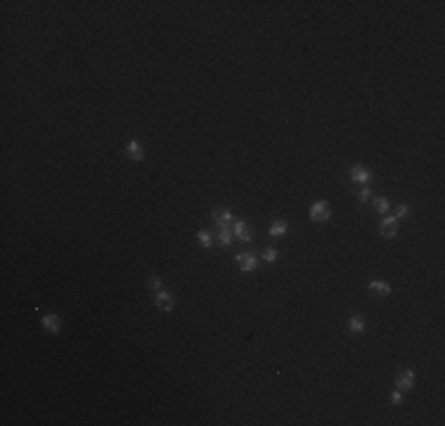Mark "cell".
Returning <instances> with one entry per match:
<instances>
[{
	"instance_id": "1",
	"label": "cell",
	"mask_w": 445,
	"mask_h": 426,
	"mask_svg": "<svg viewBox=\"0 0 445 426\" xmlns=\"http://www.w3.org/2000/svg\"><path fill=\"white\" fill-rule=\"evenodd\" d=\"M308 215H310V220L313 223H324V220H329L332 218V209H329V204L327 201H315V204H310V209H308Z\"/></svg>"
},
{
	"instance_id": "2",
	"label": "cell",
	"mask_w": 445,
	"mask_h": 426,
	"mask_svg": "<svg viewBox=\"0 0 445 426\" xmlns=\"http://www.w3.org/2000/svg\"><path fill=\"white\" fill-rule=\"evenodd\" d=\"M234 261H237V266H239L242 272H253V270L258 267V256H256V253H249V251L239 253Z\"/></svg>"
},
{
	"instance_id": "3",
	"label": "cell",
	"mask_w": 445,
	"mask_h": 426,
	"mask_svg": "<svg viewBox=\"0 0 445 426\" xmlns=\"http://www.w3.org/2000/svg\"><path fill=\"white\" fill-rule=\"evenodd\" d=\"M154 303H157V308H159V310H163V313H171V310L176 308V299H173V294H171V291H166V289L157 291Z\"/></svg>"
},
{
	"instance_id": "4",
	"label": "cell",
	"mask_w": 445,
	"mask_h": 426,
	"mask_svg": "<svg viewBox=\"0 0 445 426\" xmlns=\"http://www.w3.org/2000/svg\"><path fill=\"white\" fill-rule=\"evenodd\" d=\"M379 230H381V234L386 239H393L398 234V218L395 215H384L381 223H379Z\"/></svg>"
},
{
	"instance_id": "5",
	"label": "cell",
	"mask_w": 445,
	"mask_h": 426,
	"mask_svg": "<svg viewBox=\"0 0 445 426\" xmlns=\"http://www.w3.org/2000/svg\"><path fill=\"white\" fill-rule=\"evenodd\" d=\"M351 180H353V182H360V185H370V182H372V171H370L367 166L356 163V166L351 168Z\"/></svg>"
},
{
	"instance_id": "6",
	"label": "cell",
	"mask_w": 445,
	"mask_h": 426,
	"mask_svg": "<svg viewBox=\"0 0 445 426\" xmlns=\"http://www.w3.org/2000/svg\"><path fill=\"white\" fill-rule=\"evenodd\" d=\"M232 237H237V239H242V242H247L249 244L251 239H253V234H251V228L244 223V220H234L232 223Z\"/></svg>"
},
{
	"instance_id": "7",
	"label": "cell",
	"mask_w": 445,
	"mask_h": 426,
	"mask_svg": "<svg viewBox=\"0 0 445 426\" xmlns=\"http://www.w3.org/2000/svg\"><path fill=\"white\" fill-rule=\"evenodd\" d=\"M211 220L215 223V228H223V225H230L232 223V211L228 209V206H218V209H214L211 211Z\"/></svg>"
},
{
	"instance_id": "8",
	"label": "cell",
	"mask_w": 445,
	"mask_h": 426,
	"mask_svg": "<svg viewBox=\"0 0 445 426\" xmlns=\"http://www.w3.org/2000/svg\"><path fill=\"white\" fill-rule=\"evenodd\" d=\"M395 386L400 390H409L414 386V372L412 370H403V372L395 376Z\"/></svg>"
},
{
	"instance_id": "9",
	"label": "cell",
	"mask_w": 445,
	"mask_h": 426,
	"mask_svg": "<svg viewBox=\"0 0 445 426\" xmlns=\"http://www.w3.org/2000/svg\"><path fill=\"white\" fill-rule=\"evenodd\" d=\"M125 154H128V159L133 161H142L144 159V149L142 144L138 140H128V144H125Z\"/></svg>"
},
{
	"instance_id": "10",
	"label": "cell",
	"mask_w": 445,
	"mask_h": 426,
	"mask_svg": "<svg viewBox=\"0 0 445 426\" xmlns=\"http://www.w3.org/2000/svg\"><path fill=\"white\" fill-rule=\"evenodd\" d=\"M43 327H45V332H50V334H59L62 320L57 318L54 313H48V315H43Z\"/></svg>"
},
{
	"instance_id": "11",
	"label": "cell",
	"mask_w": 445,
	"mask_h": 426,
	"mask_svg": "<svg viewBox=\"0 0 445 426\" xmlns=\"http://www.w3.org/2000/svg\"><path fill=\"white\" fill-rule=\"evenodd\" d=\"M391 289L393 286L389 282H384V280H372V282H370V291H372V294H379V296H389Z\"/></svg>"
},
{
	"instance_id": "12",
	"label": "cell",
	"mask_w": 445,
	"mask_h": 426,
	"mask_svg": "<svg viewBox=\"0 0 445 426\" xmlns=\"http://www.w3.org/2000/svg\"><path fill=\"white\" fill-rule=\"evenodd\" d=\"M286 230H289L286 220H272V223H270V228H267L270 237H285Z\"/></svg>"
},
{
	"instance_id": "13",
	"label": "cell",
	"mask_w": 445,
	"mask_h": 426,
	"mask_svg": "<svg viewBox=\"0 0 445 426\" xmlns=\"http://www.w3.org/2000/svg\"><path fill=\"white\" fill-rule=\"evenodd\" d=\"M348 329H351V334H362V332H365V320L360 318V315H351V320H348Z\"/></svg>"
},
{
	"instance_id": "14",
	"label": "cell",
	"mask_w": 445,
	"mask_h": 426,
	"mask_svg": "<svg viewBox=\"0 0 445 426\" xmlns=\"http://www.w3.org/2000/svg\"><path fill=\"white\" fill-rule=\"evenodd\" d=\"M218 242H220V247H230L232 244V230L228 225L218 228Z\"/></svg>"
},
{
	"instance_id": "15",
	"label": "cell",
	"mask_w": 445,
	"mask_h": 426,
	"mask_svg": "<svg viewBox=\"0 0 445 426\" xmlns=\"http://www.w3.org/2000/svg\"><path fill=\"white\" fill-rule=\"evenodd\" d=\"M196 239H199V244L204 248H211L214 247V237H211V232L209 230H199L196 232Z\"/></svg>"
},
{
	"instance_id": "16",
	"label": "cell",
	"mask_w": 445,
	"mask_h": 426,
	"mask_svg": "<svg viewBox=\"0 0 445 426\" xmlns=\"http://www.w3.org/2000/svg\"><path fill=\"white\" fill-rule=\"evenodd\" d=\"M374 206H376V211L379 213H389V209H391V204H389L386 196H376V199H374Z\"/></svg>"
},
{
	"instance_id": "17",
	"label": "cell",
	"mask_w": 445,
	"mask_h": 426,
	"mask_svg": "<svg viewBox=\"0 0 445 426\" xmlns=\"http://www.w3.org/2000/svg\"><path fill=\"white\" fill-rule=\"evenodd\" d=\"M263 261H266V263H275V261H277V248H266V251H263Z\"/></svg>"
},
{
	"instance_id": "18",
	"label": "cell",
	"mask_w": 445,
	"mask_h": 426,
	"mask_svg": "<svg viewBox=\"0 0 445 426\" xmlns=\"http://www.w3.org/2000/svg\"><path fill=\"white\" fill-rule=\"evenodd\" d=\"M370 196H372V190H370L367 185H365V187L357 192V199H360V201H370Z\"/></svg>"
},
{
	"instance_id": "19",
	"label": "cell",
	"mask_w": 445,
	"mask_h": 426,
	"mask_svg": "<svg viewBox=\"0 0 445 426\" xmlns=\"http://www.w3.org/2000/svg\"><path fill=\"white\" fill-rule=\"evenodd\" d=\"M149 286H152L154 291H161V289H163V282H161L159 277L154 275V277H149Z\"/></svg>"
},
{
	"instance_id": "20",
	"label": "cell",
	"mask_w": 445,
	"mask_h": 426,
	"mask_svg": "<svg viewBox=\"0 0 445 426\" xmlns=\"http://www.w3.org/2000/svg\"><path fill=\"white\" fill-rule=\"evenodd\" d=\"M409 213V209H408V204H400L398 209H395V218H405Z\"/></svg>"
},
{
	"instance_id": "21",
	"label": "cell",
	"mask_w": 445,
	"mask_h": 426,
	"mask_svg": "<svg viewBox=\"0 0 445 426\" xmlns=\"http://www.w3.org/2000/svg\"><path fill=\"white\" fill-rule=\"evenodd\" d=\"M391 403L393 405H400V403H403V393H400V390H393L391 393Z\"/></svg>"
}]
</instances>
